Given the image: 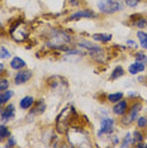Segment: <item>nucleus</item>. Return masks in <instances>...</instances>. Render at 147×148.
<instances>
[{
	"mask_svg": "<svg viewBox=\"0 0 147 148\" xmlns=\"http://www.w3.org/2000/svg\"><path fill=\"white\" fill-rule=\"evenodd\" d=\"M74 43V37L67 33L63 29L58 28H52L49 34L47 36V41H46V46L51 49H58V51H67L71 48Z\"/></svg>",
	"mask_w": 147,
	"mask_h": 148,
	"instance_id": "1",
	"label": "nucleus"
},
{
	"mask_svg": "<svg viewBox=\"0 0 147 148\" xmlns=\"http://www.w3.org/2000/svg\"><path fill=\"white\" fill-rule=\"evenodd\" d=\"M67 140L71 143V146L75 147H90V137L88 136V133L84 130V128L74 125L69 127L67 129Z\"/></svg>",
	"mask_w": 147,
	"mask_h": 148,
	"instance_id": "2",
	"label": "nucleus"
},
{
	"mask_svg": "<svg viewBox=\"0 0 147 148\" xmlns=\"http://www.w3.org/2000/svg\"><path fill=\"white\" fill-rule=\"evenodd\" d=\"M75 115H76V110L71 105L63 108L61 110V113L56 118V129H57V132L60 134H63L67 132L69 127L72 124V120Z\"/></svg>",
	"mask_w": 147,
	"mask_h": 148,
	"instance_id": "3",
	"label": "nucleus"
},
{
	"mask_svg": "<svg viewBox=\"0 0 147 148\" xmlns=\"http://www.w3.org/2000/svg\"><path fill=\"white\" fill-rule=\"evenodd\" d=\"M76 45H78V47L81 48L82 51L85 49V51L89 53V56L91 57L93 60H95L96 62L102 63L105 61V51H104V48H102L100 46L94 45L93 42L86 41V39H81V41H79Z\"/></svg>",
	"mask_w": 147,
	"mask_h": 148,
	"instance_id": "4",
	"label": "nucleus"
},
{
	"mask_svg": "<svg viewBox=\"0 0 147 148\" xmlns=\"http://www.w3.org/2000/svg\"><path fill=\"white\" fill-rule=\"evenodd\" d=\"M124 3L122 0H98L96 8L103 14H115L124 9Z\"/></svg>",
	"mask_w": 147,
	"mask_h": 148,
	"instance_id": "5",
	"label": "nucleus"
},
{
	"mask_svg": "<svg viewBox=\"0 0 147 148\" xmlns=\"http://www.w3.org/2000/svg\"><path fill=\"white\" fill-rule=\"evenodd\" d=\"M142 108H143V104L141 101L133 103L131 106H128V110H127V113L122 116L121 123L123 124V125H126V127L133 124V123H135V120H137V118H138V114L141 113Z\"/></svg>",
	"mask_w": 147,
	"mask_h": 148,
	"instance_id": "6",
	"label": "nucleus"
},
{
	"mask_svg": "<svg viewBox=\"0 0 147 148\" xmlns=\"http://www.w3.org/2000/svg\"><path fill=\"white\" fill-rule=\"evenodd\" d=\"M51 89L53 91L58 92V94H65V91L67 90V84L65 81V77H60V76H52L48 80Z\"/></svg>",
	"mask_w": 147,
	"mask_h": 148,
	"instance_id": "7",
	"label": "nucleus"
},
{
	"mask_svg": "<svg viewBox=\"0 0 147 148\" xmlns=\"http://www.w3.org/2000/svg\"><path fill=\"white\" fill-rule=\"evenodd\" d=\"M98 14L91 10V9L86 8V9H80V10L74 12L70 15V21H80V19H95Z\"/></svg>",
	"mask_w": 147,
	"mask_h": 148,
	"instance_id": "8",
	"label": "nucleus"
},
{
	"mask_svg": "<svg viewBox=\"0 0 147 148\" xmlns=\"http://www.w3.org/2000/svg\"><path fill=\"white\" fill-rule=\"evenodd\" d=\"M114 124H115V120L112 119V118H103L100 120V130L98 132V136L102 137L103 134H112L113 130H114Z\"/></svg>",
	"mask_w": 147,
	"mask_h": 148,
	"instance_id": "9",
	"label": "nucleus"
},
{
	"mask_svg": "<svg viewBox=\"0 0 147 148\" xmlns=\"http://www.w3.org/2000/svg\"><path fill=\"white\" fill-rule=\"evenodd\" d=\"M33 76V71L32 70H27V69H22L16 72V75L14 76V84L15 85H23L27 84Z\"/></svg>",
	"mask_w": 147,
	"mask_h": 148,
	"instance_id": "10",
	"label": "nucleus"
},
{
	"mask_svg": "<svg viewBox=\"0 0 147 148\" xmlns=\"http://www.w3.org/2000/svg\"><path fill=\"white\" fill-rule=\"evenodd\" d=\"M46 110V103L43 99H39L38 101H34L33 104V109L31 110V113L28 114V116H27V119H28V122H32V118H34L37 115H41V114L45 113Z\"/></svg>",
	"mask_w": 147,
	"mask_h": 148,
	"instance_id": "11",
	"label": "nucleus"
},
{
	"mask_svg": "<svg viewBox=\"0 0 147 148\" xmlns=\"http://www.w3.org/2000/svg\"><path fill=\"white\" fill-rule=\"evenodd\" d=\"M128 106H129V104L127 100H119L118 103H115L114 104V106H113V114L117 116H123L124 114L127 113V110H128Z\"/></svg>",
	"mask_w": 147,
	"mask_h": 148,
	"instance_id": "12",
	"label": "nucleus"
},
{
	"mask_svg": "<svg viewBox=\"0 0 147 148\" xmlns=\"http://www.w3.org/2000/svg\"><path fill=\"white\" fill-rule=\"evenodd\" d=\"M15 116V106L13 104H9L4 108L1 113H0V118H1L3 122H9V120L14 119Z\"/></svg>",
	"mask_w": 147,
	"mask_h": 148,
	"instance_id": "13",
	"label": "nucleus"
},
{
	"mask_svg": "<svg viewBox=\"0 0 147 148\" xmlns=\"http://www.w3.org/2000/svg\"><path fill=\"white\" fill-rule=\"evenodd\" d=\"M132 25L136 27V28H138L139 31L141 29H145L147 27V18L145 15H132Z\"/></svg>",
	"mask_w": 147,
	"mask_h": 148,
	"instance_id": "14",
	"label": "nucleus"
},
{
	"mask_svg": "<svg viewBox=\"0 0 147 148\" xmlns=\"http://www.w3.org/2000/svg\"><path fill=\"white\" fill-rule=\"evenodd\" d=\"M145 70H146V63L139 62V61L133 62L132 65H129V67H128V72L131 73V75H137V73H139V72H143Z\"/></svg>",
	"mask_w": 147,
	"mask_h": 148,
	"instance_id": "15",
	"label": "nucleus"
},
{
	"mask_svg": "<svg viewBox=\"0 0 147 148\" xmlns=\"http://www.w3.org/2000/svg\"><path fill=\"white\" fill-rule=\"evenodd\" d=\"M25 66H27L25 61L18 56L13 57L12 61H10V67L13 70H16V71H19V70H22V69H25Z\"/></svg>",
	"mask_w": 147,
	"mask_h": 148,
	"instance_id": "16",
	"label": "nucleus"
},
{
	"mask_svg": "<svg viewBox=\"0 0 147 148\" xmlns=\"http://www.w3.org/2000/svg\"><path fill=\"white\" fill-rule=\"evenodd\" d=\"M91 38L96 42H100V43H108L112 41L113 36L109 34V33H94L91 36Z\"/></svg>",
	"mask_w": 147,
	"mask_h": 148,
	"instance_id": "17",
	"label": "nucleus"
},
{
	"mask_svg": "<svg viewBox=\"0 0 147 148\" xmlns=\"http://www.w3.org/2000/svg\"><path fill=\"white\" fill-rule=\"evenodd\" d=\"M34 97L33 96H24L23 99L19 101V106H21V109L22 110H28V109H31V108L33 106V104H34Z\"/></svg>",
	"mask_w": 147,
	"mask_h": 148,
	"instance_id": "18",
	"label": "nucleus"
},
{
	"mask_svg": "<svg viewBox=\"0 0 147 148\" xmlns=\"http://www.w3.org/2000/svg\"><path fill=\"white\" fill-rule=\"evenodd\" d=\"M137 38H138V42H139V46L143 51H147V32L145 31H138L137 32Z\"/></svg>",
	"mask_w": 147,
	"mask_h": 148,
	"instance_id": "19",
	"label": "nucleus"
},
{
	"mask_svg": "<svg viewBox=\"0 0 147 148\" xmlns=\"http://www.w3.org/2000/svg\"><path fill=\"white\" fill-rule=\"evenodd\" d=\"M13 96H14V91H12V90L1 91V94H0V108H1L3 105H5V104L8 103Z\"/></svg>",
	"mask_w": 147,
	"mask_h": 148,
	"instance_id": "20",
	"label": "nucleus"
},
{
	"mask_svg": "<svg viewBox=\"0 0 147 148\" xmlns=\"http://www.w3.org/2000/svg\"><path fill=\"white\" fill-rule=\"evenodd\" d=\"M123 76H124V69H123L122 66H117L112 71L110 80H118V79H121V77H123Z\"/></svg>",
	"mask_w": 147,
	"mask_h": 148,
	"instance_id": "21",
	"label": "nucleus"
},
{
	"mask_svg": "<svg viewBox=\"0 0 147 148\" xmlns=\"http://www.w3.org/2000/svg\"><path fill=\"white\" fill-rule=\"evenodd\" d=\"M142 140H145V134H143L139 129L135 130V132L132 133V142H133V146H135L136 143H138V142H142Z\"/></svg>",
	"mask_w": 147,
	"mask_h": 148,
	"instance_id": "22",
	"label": "nucleus"
},
{
	"mask_svg": "<svg viewBox=\"0 0 147 148\" xmlns=\"http://www.w3.org/2000/svg\"><path fill=\"white\" fill-rule=\"evenodd\" d=\"M123 97H124V95H123V92H114V94H109L108 96H106V100H108L109 103H118L119 100H122Z\"/></svg>",
	"mask_w": 147,
	"mask_h": 148,
	"instance_id": "23",
	"label": "nucleus"
},
{
	"mask_svg": "<svg viewBox=\"0 0 147 148\" xmlns=\"http://www.w3.org/2000/svg\"><path fill=\"white\" fill-rule=\"evenodd\" d=\"M10 137V130H9V128L4 125V124H1L0 125V142H3V140H5L6 138Z\"/></svg>",
	"mask_w": 147,
	"mask_h": 148,
	"instance_id": "24",
	"label": "nucleus"
},
{
	"mask_svg": "<svg viewBox=\"0 0 147 148\" xmlns=\"http://www.w3.org/2000/svg\"><path fill=\"white\" fill-rule=\"evenodd\" d=\"M133 146V142H132V133L131 132H127L124 138H123L122 143H121V147L126 148V147H131Z\"/></svg>",
	"mask_w": 147,
	"mask_h": 148,
	"instance_id": "25",
	"label": "nucleus"
},
{
	"mask_svg": "<svg viewBox=\"0 0 147 148\" xmlns=\"http://www.w3.org/2000/svg\"><path fill=\"white\" fill-rule=\"evenodd\" d=\"M135 60L143 63H147V55L145 53V51H138L135 53Z\"/></svg>",
	"mask_w": 147,
	"mask_h": 148,
	"instance_id": "26",
	"label": "nucleus"
},
{
	"mask_svg": "<svg viewBox=\"0 0 147 148\" xmlns=\"http://www.w3.org/2000/svg\"><path fill=\"white\" fill-rule=\"evenodd\" d=\"M136 122H137V128H138V129H145V128H147V116H138Z\"/></svg>",
	"mask_w": 147,
	"mask_h": 148,
	"instance_id": "27",
	"label": "nucleus"
},
{
	"mask_svg": "<svg viewBox=\"0 0 147 148\" xmlns=\"http://www.w3.org/2000/svg\"><path fill=\"white\" fill-rule=\"evenodd\" d=\"M9 89V80L5 77H0V92Z\"/></svg>",
	"mask_w": 147,
	"mask_h": 148,
	"instance_id": "28",
	"label": "nucleus"
},
{
	"mask_svg": "<svg viewBox=\"0 0 147 148\" xmlns=\"http://www.w3.org/2000/svg\"><path fill=\"white\" fill-rule=\"evenodd\" d=\"M10 52L8 51V48L5 47H0V60H6V58H10Z\"/></svg>",
	"mask_w": 147,
	"mask_h": 148,
	"instance_id": "29",
	"label": "nucleus"
},
{
	"mask_svg": "<svg viewBox=\"0 0 147 148\" xmlns=\"http://www.w3.org/2000/svg\"><path fill=\"white\" fill-rule=\"evenodd\" d=\"M122 1H124V4L127 6H129V8H136L141 0H122Z\"/></svg>",
	"mask_w": 147,
	"mask_h": 148,
	"instance_id": "30",
	"label": "nucleus"
},
{
	"mask_svg": "<svg viewBox=\"0 0 147 148\" xmlns=\"http://www.w3.org/2000/svg\"><path fill=\"white\" fill-rule=\"evenodd\" d=\"M127 47H128L129 49H133V51H136L137 48H138V46H137V42L133 41V39H127Z\"/></svg>",
	"mask_w": 147,
	"mask_h": 148,
	"instance_id": "31",
	"label": "nucleus"
},
{
	"mask_svg": "<svg viewBox=\"0 0 147 148\" xmlns=\"http://www.w3.org/2000/svg\"><path fill=\"white\" fill-rule=\"evenodd\" d=\"M15 144H16V140H15V138H14V137H9L8 142L5 143V147H14Z\"/></svg>",
	"mask_w": 147,
	"mask_h": 148,
	"instance_id": "32",
	"label": "nucleus"
},
{
	"mask_svg": "<svg viewBox=\"0 0 147 148\" xmlns=\"http://www.w3.org/2000/svg\"><path fill=\"white\" fill-rule=\"evenodd\" d=\"M109 139H110V142H112V144H114V146H117V144L119 143V139H118V137L115 136H112V137H109Z\"/></svg>",
	"mask_w": 147,
	"mask_h": 148,
	"instance_id": "33",
	"label": "nucleus"
},
{
	"mask_svg": "<svg viewBox=\"0 0 147 148\" xmlns=\"http://www.w3.org/2000/svg\"><path fill=\"white\" fill-rule=\"evenodd\" d=\"M135 147H138V148H146L147 147V143H145V140H142V142H138L135 144Z\"/></svg>",
	"mask_w": 147,
	"mask_h": 148,
	"instance_id": "34",
	"label": "nucleus"
},
{
	"mask_svg": "<svg viewBox=\"0 0 147 148\" xmlns=\"http://www.w3.org/2000/svg\"><path fill=\"white\" fill-rule=\"evenodd\" d=\"M137 95H138V94H137L136 91H129V92H128V96H129V97H136Z\"/></svg>",
	"mask_w": 147,
	"mask_h": 148,
	"instance_id": "35",
	"label": "nucleus"
},
{
	"mask_svg": "<svg viewBox=\"0 0 147 148\" xmlns=\"http://www.w3.org/2000/svg\"><path fill=\"white\" fill-rule=\"evenodd\" d=\"M4 70H5L4 63H0V73H1V72H4Z\"/></svg>",
	"mask_w": 147,
	"mask_h": 148,
	"instance_id": "36",
	"label": "nucleus"
},
{
	"mask_svg": "<svg viewBox=\"0 0 147 148\" xmlns=\"http://www.w3.org/2000/svg\"><path fill=\"white\" fill-rule=\"evenodd\" d=\"M70 3L74 5H78V0H70Z\"/></svg>",
	"mask_w": 147,
	"mask_h": 148,
	"instance_id": "37",
	"label": "nucleus"
},
{
	"mask_svg": "<svg viewBox=\"0 0 147 148\" xmlns=\"http://www.w3.org/2000/svg\"><path fill=\"white\" fill-rule=\"evenodd\" d=\"M3 28V24H1V22H0V29H1Z\"/></svg>",
	"mask_w": 147,
	"mask_h": 148,
	"instance_id": "38",
	"label": "nucleus"
}]
</instances>
